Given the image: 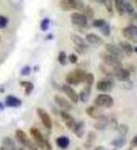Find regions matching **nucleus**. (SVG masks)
Masks as SVG:
<instances>
[{
    "label": "nucleus",
    "instance_id": "38",
    "mask_svg": "<svg viewBox=\"0 0 137 150\" xmlns=\"http://www.w3.org/2000/svg\"><path fill=\"white\" fill-rule=\"evenodd\" d=\"M103 3L105 4V7L106 8L107 11L112 13L113 12V6H112V0H102Z\"/></svg>",
    "mask_w": 137,
    "mask_h": 150
},
{
    "label": "nucleus",
    "instance_id": "7",
    "mask_svg": "<svg viewBox=\"0 0 137 150\" xmlns=\"http://www.w3.org/2000/svg\"><path fill=\"white\" fill-rule=\"evenodd\" d=\"M113 87H114V83L112 80H100L96 83V89L103 93L112 91Z\"/></svg>",
    "mask_w": 137,
    "mask_h": 150
},
{
    "label": "nucleus",
    "instance_id": "40",
    "mask_svg": "<svg viewBox=\"0 0 137 150\" xmlns=\"http://www.w3.org/2000/svg\"><path fill=\"white\" fill-rule=\"evenodd\" d=\"M124 8H125V11H127L128 13L131 14V13H134V7H133V5H131V3H126L124 4Z\"/></svg>",
    "mask_w": 137,
    "mask_h": 150
},
{
    "label": "nucleus",
    "instance_id": "21",
    "mask_svg": "<svg viewBox=\"0 0 137 150\" xmlns=\"http://www.w3.org/2000/svg\"><path fill=\"white\" fill-rule=\"evenodd\" d=\"M56 144L57 146L61 149H66L68 148L69 144H70V140L66 136H60L57 139H56Z\"/></svg>",
    "mask_w": 137,
    "mask_h": 150
},
{
    "label": "nucleus",
    "instance_id": "4",
    "mask_svg": "<svg viewBox=\"0 0 137 150\" xmlns=\"http://www.w3.org/2000/svg\"><path fill=\"white\" fill-rule=\"evenodd\" d=\"M100 56H101V59L103 61V63L109 65V66H111V67H113V68L119 69V68L122 67L120 59H119L117 57H116V56L112 55L110 54H108L107 52H106V53H101Z\"/></svg>",
    "mask_w": 137,
    "mask_h": 150
},
{
    "label": "nucleus",
    "instance_id": "23",
    "mask_svg": "<svg viewBox=\"0 0 137 150\" xmlns=\"http://www.w3.org/2000/svg\"><path fill=\"white\" fill-rule=\"evenodd\" d=\"M99 69H100V70L103 74L107 75V76H114V72L116 70L115 68H113L111 66L107 65L106 63H102L100 65V67H99Z\"/></svg>",
    "mask_w": 137,
    "mask_h": 150
},
{
    "label": "nucleus",
    "instance_id": "25",
    "mask_svg": "<svg viewBox=\"0 0 137 150\" xmlns=\"http://www.w3.org/2000/svg\"><path fill=\"white\" fill-rule=\"evenodd\" d=\"M2 146L7 150H17L15 142L9 137H6V138L3 139V145Z\"/></svg>",
    "mask_w": 137,
    "mask_h": 150
},
{
    "label": "nucleus",
    "instance_id": "42",
    "mask_svg": "<svg viewBox=\"0 0 137 150\" xmlns=\"http://www.w3.org/2000/svg\"><path fill=\"white\" fill-rule=\"evenodd\" d=\"M31 72V68L30 67H28V66H26V67H24V68H22V71H21V74L22 75H28Z\"/></svg>",
    "mask_w": 137,
    "mask_h": 150
},
{
    "label": "nucleus",
    "instance_id": "49",
    "mask_svg": "<svg viewBox=\"0 0 137 150\" xmlns=\"http://www.w3.org/2000/svg\"><path fill=\"white\" fill-rule=\"evenodd\" d=\"M134 51H135V52H136V53H137V47H136V48L134 49Z\"/></svg>",
    "mask_w": 137,
    "mask_h": 150
},
{
    "label": "nucleus",
    "instance_id": "26",
    "mask_svg": "<svg viewBox=\"0 0 137 150\" xmlns=\"http://www.w3.org/2000/svg\"><path fill=\"white\" fill-rule=\"evenodd\" d=\"M119 47L121 49V51L123 52V54H127V55H131V54H133V52H134L133 47H131V45L129 43V42L120 41Z\"/></svg>",
    "mask_w": 137,
    "mask_h": 150
},
{
    "label": "nucleus",
    "instance_id": "28",
    "mask_svg": "<svg viewBox=\"0 0 137 150\" xmlns=\"http://www.w3.org/2000/svg\"><path fill=\"white\" fill-rule=\"evenodd\" d=\"M20 84L22 86L24 87V90H25V94L27 96H29L30 94L32 93V91L34 90V83H31V82H27V81H23L21 82Z\"/></svg>",
    "mask_w": 137,
    "mask_h": 150
},
{
    "label": "nucleus",
    "instance_id": "52",
    "mask_svg": "<svg viewBox=\"0 0 137 150\" xmlns=\"http://www.w3.org/2000/svg\"><path fill=\"white\" fill-rule=\"evenodd\" d=\"M0 40H1V37H0Z\"/></svg>",
    "mask_w": 137,
    "mask_h": 150
},
{
    "label": "nucleus",
    "instance_id": "39",
    "mask_svg": "<svg viewBox=\"0 0 137 150\" xmlns=\"http://www.w3.org/2000/svg\"><path fill=\"white\" fill-rule=\"evenodd\" d=\"M106 23V21L103 20V19H97V20H94L92 23V25L94 27H97V28H101L103 25Z\"/></svg>",
    "mask_w": 137,
    "mask_h": 150
},
{
    "label": "nucleus",
    "instance_id": "30",
    "mask_svg": "<svg viewBox=\"0 0 137 150\" xmlns=\"http://www.w3.org/2000/svg\"><path fill=\"white\" fill-rule=\"evenodd\" d=\"M126 141L123 137H120V138H117L115 140H113L111 142V145L114 146L115 148H121L122 146L125 145Z\"/></svg>",
    "mask_w": 137,
    "mask_h": 150
},
{
    "label": "nucleus",
    "instance_id": "16",
    "mask_svg": "<svg viewBox=\"0 0 137 150\" xmlns=\"http://www.w3.org/2000/svg\"><path fill=\"white\" fill-rule=\"evenodd\" d=\"M75 5H77V0H61L59 3V7L63 11H68L75 9Z\"/></svg>",
    "mask_w": 137,
    "mask_h": 150
},
{
    "label": "nucleus",
    "instance_id": "8",
    "mask_svg": "<svg viewBox=\"0 0 137 150\" xmlns=\"http://www.w3.org/2000/svg\"><path fill=\"white\" fill-rule=\"evenodd\" d=\"M62 90L64 91V93L68 97L69 100L72 101L73 103H78L79 100L78 98V94L75 92V89L70 86V84H64L62 87Z\"/></svg>",
    "mask_w": 137,
    "mask_h": 150
},
{
    "label": "nucleus",
    "instance_id": "20",
    "mask_svg": "<svg viewBox=\"0 0 137 150\" xmlns=\"http://www.w3.org/2000/svg\"><path fill=\"white\" fill-rule=\"evenodd\" d=\"M91 93H92V86H85V87L82 89L81 92L78 95L79 100H81L82 102H87L89 97H91Z\"/></svg>",
    "mask_w": 137,
    "mask_h": 150
},
{
    "label": "nucleus",
    "instance_id": "43",
    "mask_svg": "<svg viewBox=\"0 0 137 150\" xmlns=\"http://www.w3.org/2000/svg\"><path fill=\"white\" fill-rule=\"evenodd\" d=\"M94 150H117V148H109L107 146H105V145H98V146L94 148Z\"/></svg>",
    "mask_w": 137,
    "mask_h": 150
},
{
    "label": "nucleus",
    "instance_id": "27",
    "mask_svg": "<svg viewBox=\"0 0 137 150\" xmlns=\"http://www.w3.org/2000/svg\"><path fill=\"white\" fill-rule=\"evenodd\" d=\"M115 8L117 9V13L120 15H123L125 13V8H124V0H114Z\"/></svg>",
    "mask_w": 137,
    "mask_h": 150
},
{
    "label": "nucleus",
    "instance_id": "14",
    "mask_svg": "<svg viewBox=\"0 0 137 150\" xmlns=\"http://www.w3.org/2000/svg\"><path fill=\"white\" fill-rule=\"evenodd\" d=\"M130 71L128 69H123V68H119L116 69L114 72V77L120 82H126L130 79Z\"/></svg>",
    "mask_w": 137,
    "mask_h": 150
},
{
    "label": "nucleus",
    "instance_id": "1",
    "mask_svg": "<svg viewBox=\"0 0 137 150\" xmlns=\"http://www.w3.org/2000/svg\"><path fill=\"white\" fill-rule=\"evenodd\" d=\"M30 133L33 139L35 140V143L37 145V147L42 150H51V145L49 143V141L44 138L41 131L36 128H31Z\"/></svg>",
    "mask_w": 137,
    "mask_h": 150
},
{
    "label": "nucleus",
    "instance_id": "22",
    "mask_svg": "<svg viewBox=\"0 0 137 150\" xmlns=\"http://www.w3.org/2000/svg\"><path fill=\"white\" fill-rule=\"evenodd\" d=\"M72 131L77 135V137L81 138L85 132V123L83 121H79L78 123H75V126Z\"/></svg>",
    "mask_w": 137,
    "mask_h": 150
},
{
    "label": "nucleus",
    "instance_id": "44",
    "mask_svg": "<svg viewBox=\"0 0 137 150\" xmlns=\"http://www.w3.org/2000/svg\"><path fill=\"white\" fill-rule=\"evenodd\" d=\"M131 146H137V135H135L131 141Z\"/></svg>",
    "mask_w": 137,
    "mask_h": 150
},
{
    "label": "nucleus",
    "instance_id": "36",
    "mask_svg": "<svg viewBox=\"0 0 137 150\" xmlns=\"http://www.w3.org/2000/svg\"><path fill=\"white\" fill-rule=\"evenodd\" d=\"M100 29H101V32H102L103 34L105 35L106 37L110 36V26L108 25L106 23L100 28Z\"/></svg>",
    "mask_w": 137,
    "mask_h": 150
},
{
    "label": "nucleus",
    "instance_id": "5",
    "mask_svg": "<svg viewBox=\"0 0 137 150\" xmlns=\"http://www.w3.org/2000/svg\"><path fill=\"white\" fill-rule=\"evenodd\" d=\"M71 22L73 25L79 26V27H86L88 25V18L84 15L83 13L74 12L70 16Z\"/></svg>",
    "mask_w": 137,
    "mask_h": 150
},
{
    "label": "nucleus",
    "instance_id": "50",
    "mask_svg": "<svg viewBox=\"0 0 137 150\" xmlns=\"http://www.w3.org/2000/svg\"><path fill=\"white\" fill-rule=\"evenodd\" d=\"M134 1H135V3H136V6H137V0H134Z\"/></svg>",
    "mask_w": 137,
    "mask_h": 150
},
{
    "label": "nucleus",
    "instance_id": "12",
    "mask_svg": "<svg viewBox=\"0 0 137 150\" xmlns=\"http://www.w3.org/2000/svg\"><path fill=\"white\" fill-rule=\"evenodd\" d=\"M54 101L55 103L57 104L61 109H63L64 111H70L73 109V106L71 104V102L68 101L66 98L62 97V96H59V95H55L54 96Z\"/></svg>",
    "mask_w": 137,
    "mask_h": 150
},
{
    "label": "nucleus",
    "instance_id": "18",
    "mask_svg": "<svg viewBox=\"0 0 137 150\" xmlns=\"http://www.w3.org/2000/svg\"><path fill=\"white\" fill-rule=\"evenodd\" d=\"M5 103L6 105L8 107H12V108H16L22 105V100L20 98H18L17 97H14V96H7L6 97V100H5Z\"/></svg>",
    "mask_w": 137,
    "mask_h": 150
},
{
    "label": "nucleus",
    "instance_id": "29",
    "mask_svg": "<svg viewBox=\"0 0 137 150\" xmlns=\"http://www.w3.org/2000/svg\"><path fill=\"white\" fill-rule=\"evenodd\" d=\"M96 139V134L92 132V131H89V134H88V137L86 140V143H85L84 146L86 148H89L92 145V144L94 143V141Z\"/></svg>",
    "mask_w": 137,
    "mask_h": 150
},
{
    "label": "nucleus",
    "instance_id": "15",
    "mask_svg": "<svg viewBox=\"0 0 137 150\" xmlns=\"http://www.w3.org/2000/svg\"><path fill=\"white\" fill-rule=\"evenodd\" d=\"M15 135H16V138L18 140V142L20 143V144H22L24 147H26L27 145H28V144L30 143L31 139L28 138L27 134L23 130H22V129H17L16 132H15Z\"/></svg>",
    "mask_w": 137,
    "mask_h": 150
},
{
    "label": "nucleus",
    "instance_id": "37",
    "mask_svg": "<svg viewBox=\"0 0 137 150\" xmlns=\"http://www.w3.org/2000/svg\"><path fill=\"white\" fill-rule=\"evenodd\" d=\"M8 23V19L6 16L0 15V29L5 28Z\"/></svg>",
    "mask_w": 137,
    "mask_h": 150
},
{
    "label": "nucleus",
    "instance_id": "11",
    "mask_svg": "<svg viewBox=\"0 0 137 150\" xmlns=\"http://www.w3.org/2000/svg\"><path fill=\"white\" fill-rule=\"evenodd\" d=\"M122 35L124 38L133 41H137V26L129 25L122 29Z\"/></svg>",
    "mask_w": 137,
    "mask_h": 150
},
{
    "label": "nucleus",
    "instance_id": "17",
    "mask_svg": "<svg viewBox=\"0 0 137 150\" xmlns=\"http://www.w3.org/2000/svg\"><path fill=\"white\" fill-rule=\"evenodd\" d=\"M86 41L92 45H102L103 43V40L102 38H100L98 35L94 34V33H88L86 35Z\"/></svg>",
    "mask_w": 137,
    "mask_h": 150
},
{
    "label": "nucleus",
    "instance_id": "6",
    "mask_svg": "<svg viewBox=\"0 0 137 150\" xmlns=\"http://www.w3.org/2000/svg\"><path fill=\"white\" fill-rule=\"evenodd\" d=\"M36 112L45 128L48 129H51V128H52V120H51L50 116L48 112H47L44 109H42V108H37Z\"/></svg>",
    "mask_w": 137,
    "mask_h": 150
},
{
    "label": "nucleus",
    "instance_id": "13",
    "mask_svg": "<svg viewBox=\"0 0 137 150\" xmlns=\"http://www.w3.org/2000/svg\"><path fill=\"white\" fill-rule=\"evenodd\" d=\"M105 48L108 54L116 56V57H117L119 59H121L123 57V55H124L123 52H122L120 47H117V45L112 44V43H107V44H106Z\"/></svg>",
    "mask_w": 137,
    "mask_h": 150
},
{
    "label": "nucleus",
    "instance_id": "32",
    "mask_svg": "<svg viewBox=\"0 0 137 150\" xmlns=\"http://www.w3.org/2000/svg\"><path fill=\"white\" fill-rule=\"evenodd\" d=\"M82 12H83V14L87 18H92L93 15H94V11L91 7H89V6H85L84 8H83V11H82Z\"/></svg>",
    "mask_w": 137,
    "mask_h": 150
},
{
    "label": "nucleus",
    "instance_id": "47",
    "mask_svg": "<svg viewBox=\"0 0 137 150\" xmlns=\"http://www.w3.org/2000/svg\"><path fill=\"white\" fill-rule=\"evenodd\" d=\"M0 109H3V105L1 102H0Z\"/></svg>",
    "mask_w": 137,
    "mask_h": 150
},
{
    "label": "nucleus",
    "instance_id": "35",
    "mask_svg": "<svg viewBox=\"0 0 137 150\" xmlns=\"http://www.w3.org/2000/svg\"><path fill=\"white\" fill-rule=\"evenodd\" d=\"M117 130L120 131V133L122 135V136H125L127 133H128L129 131V127L127 125H124V124H121L117 127Z\"/></svg>",
    "mask_w": 137,
    "mask_h": 150
},
{
    "label": "nucleus",
    "instance_id": "3",
    "mask_svg": "<svg viewBox=\"0 0 137 150\" xmlns=\"http://www.w3.org/2000/svg\"><path fill=\"white\" fill-rule=\"evenodd\" d=\"M94 103H95V105L101 108H111L114 105V100H113V98L110 95H108V94L102 93L96 97Z\"/></svg>",
    "mask_w": 137,
    "mask_h": 150
},
{
    "label": "nucleus",
    "instance_id": "51",
    "mask_svg": "<svg viewBox=\"0 0 137 150\" xmlns=\"http://www.w3.org/2000/svg\"><path fill=\"white\" fill-rule=\"evenodd\" d=\"M94 1H98V0H94Z\"/></svg>",
    "mask_w": 137,
    "mask_h": 150
},
{
    "label": "nucleus",
    "instance_id": "10",
    "mask_svg": "<svg viewBox=\"0 0 137 150\" xmlns=\"http://www.w3.org/2000/svg\"><path fill=\"white\" fill-rule=\"evenodd\" d=\"M86 114L93 119H99L105 115V112L102 110V108L97 105L89 106L86 109Z\"/></svg>",
    "mask_w": 137,
    "mask_h": 150
},
{
    "label": "nucleus",
    "instance_id": "48",
    "mask_svg": "<svg viewBox=\"0 0 137 150\" xmlns=\"http://www.w3.org/2000/svg\"><path fill=\"white\" fill-rule=\"evenodd\" d=\"M0 150H7V149H5V148L2 146V147H0Z\"/></svg>",
    "mask_w": 137,
    "mask_h": 150
},
{
    "label": "nucleus",
    "instance_id": "34",
    "mask_svg": "<svg viewBox=\"0 0 137 150\" xmlns=\"http://www.w3.org/2000/svg\"><path fill=\"white\" fill-rule=\"evenodd\" d=\"M50 19L49 18H45L43 19V20L41 21V23H40V28H41V30L42 31H46V30H48L49 29V27H50Z\"/></svg>",
    "mask_w": 137,
    "mask_h": 150
},
{
    "label": "nucleus",
    "instance_id": "31",
    "mask_svg": "<svg viewBox=\"0 0 137 150\" xmlns=\"http://www.w3.org/2000/svg\"><path fill=\"white\" fill-rule=\"evenodd\" d=\"M84 82H85V83H86V86H92V83H94V75L92 73H86Z\"/></svg>",
    "mask_w": 137,
    "mask_h": 150
},
{
    "label": "nucleus",
    "instance_id": "45",
    "mask_svg": "<svg viewBox=\"0 0 137 150\" xmlns=\"http://www.w3.org/2000/svg\"><path fill=\"white\" fill-rule=\"evenodd\" d=\"M129 150H137V146H131Z\"/></svg>",
    "mask_w": 137,
    "mask_h": 150
},
{
    "label": "nucleus",
    "instance_id": "2",
    "mask_svg": "<svg viewBox=\"0 0 137 150\" xmlns=\"http://www.w3.org/2000/svg\"><path fill=\"white\" fill-rule=\"evenodd\" d=\"M85 75H86L85 70L81 69H77L73 70V71H70L66 75L65 80H66V83L70 84V86H78V84L84 82Z\"/></svg>",
    "mask_w": 137,
    "mask_h": 150
},
{
    "label": "nucleus",
    "instance_id": "41",
    "mask_svg": "<svg viewBox=\"0 0 137 150\" xmlns=\"http://www.w3.org/2000/svg\"><path fill=\"white\" fill-rule=\"evenodd\" d=\"M68 59L70 61V63H72V64H75L78 62V56L75 54H71L68 56Z\"/></svg>",
    "mask_w": 137,
    "mask_h": 150
},
{
    "label": "nucleus",
    "instance_id": "24",
    "mask_svg": "<svg viewBox=\"0 0 137 150\" xmlns=\"http://www.w3.org/2000/svg\"><path fill=\"white\" fill-rule=\"evenodd\" d=\"M98 121L96 122L95 124H94V128H95L96 129H106L107 125L109 124V121H108V118L103 115V117H101V118L97 119Z\"/></svg>",
    "mask_w": 137,
    "mask_h": 150
},
{
    "label": "nucleus",
    "instance_id": "19",
    "mask_svg": "<svg viewBox=\"0 0 137 150\" xmlns=\"http://www.w3.org/2000/svg\"><path fill=\"white\" fill-rule=\"evenodd\" d=\"M70 39L72 40L73 43L78 46V47H84V48H88L87 47V43H86V40H85L82 37H80L77 34H71L70 36Z\"/></svg>",
    "mask_w": 137,
    "mask_h": 150
},
{
    "label": "nucleus",
    "instance_id": "9",
    "mask_svg": "<svg viewBox=\"0 0 137 150\" xmlns=\"http://www.w3.org/2000/svg\"><path fill=\"white\" fill-rule=\"evenodd\" d=\"M60 115L62 117V119L64 121V123L65 124V126L67 127V128L71 130H73L75 126V120L74 119V117L71 115L67 111H64V110H62L60 112Z\"/></svg>",
    "mask_w": 137,
    "mask_h": 150
},
{
    "label": "nucleus",
    "instance_id": "46",
    "mask_svg": "<svg viewBox=\"0 0 137 150\" xmlns=\"http://www.w3.org/2000/svg\"><path fill=\"white\" fill-rule=\"evenodd\" d=\"M19 150H28V149H27L26 147H24V146H22V147H21L20 149H19Z\"/></svg>",
    "mask_w": 137,
    "mask_h": 150
},
{
    "label": "nucleus",
    "instance_id": "33",
    "mask_svg": "<svg viewBox=\"0 0 137 150\" xmlns=\"http://www.w3.org/2000/svg\"><path fill=\"white\" fill-rule=\"evenodd\" d=\"M58 61L61 65H66V61H67V56H66V54L64 53V52H60L59 53V55H58Z\"/></svg>",
    "mask_w": 137,
    "mask_h": 150
}]
</instances>
